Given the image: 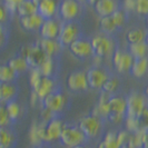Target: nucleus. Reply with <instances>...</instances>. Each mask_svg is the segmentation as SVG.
Masks as SVG:
<instances>
[{"label": "nucleus", "instance_id": "obj_1", "mask_svg": "<svg viewBox=\"0 0 148 148\" xmlns=\"http://www.w3.org/2000/svg\"><path fill=\"white\" fill-rule=\"evenodd\" d=\"M129 19V14H127L123 8H119L112 15L99 18V29L100 32L117 37L123 31Z\"/></svg>", "mask_w": 148, "mask_h": 148}, {"label": "nucleus", "instance_id": "obj_2", "mask_svg": "<svg viewBox=\"0 0 148 148\" xmlns=\"http://www.w3.org/2000/svg\"><path fill=\"white\" fill-rule=\"evenodd\" d=\"M90 44L94 50V56L101 59L111 58L115 50L119 47L117 37H112L103 32H98L90 38Z\"/></svg>", "mask_w": 148, "mask_h": 148}, {"label": "nucleus", "instance_id": "obj_3", "mask_svg": "<svg viewBox=\"0 0 148 148\" xmlns=\"http://www.w3.org/2000/svg\"><path fill=\"white\" fill-rule=\"evenodd\" d=\"M69 105L70 99L62 86L58 87L55 91H52L51 94L42 99V107L47 108L57 116H64V114L69 108Z\"/></svg>", "mask_w": 148, "mask_h": 148}, {"label": "nucleus", "instance_id": "obj_4", "mask_svg": "<svg viewBox=\"0 0 148 148\" xmlns=\"http://www.w3.org/2000/svg\"><path fill=\"white\" fill-rule=\"evenodd\" d=\"M105 120L99 117H96L91 114L85 115L79 119L77 123L82 132L85 134L89 141L100 139L104 135L105 130Z\"/></svg>", "mask_w": 148, "mask_h": 148}, {"label": "nucleus", "instance_id": "obj_5", "mask_svg": "<svg viewBox=\"0 0 148 148\" xmlns=\"http://www.w3.org/2000/svg\"><path fill=\"white\" fill-rule=\"evenodd\" d=\"M88 141L89 140L85 136V134L82 132V129L79 128L78 124L65 121L59 139V143L64 147L73 148Z\"/></svg>", "mask_w": 148, "mask_h": 148}, {"label": "nucleus", "instance_id": "obj_6", "mask_svg": "<svg viewBox=\"0 0 148 148\" xmlns=\"http://www.w3.org/2000/svg\"><path fill=\"white\" fill-rule=\"evenodd\" d=\"M86 5L75 0H60L58 18L61 21H82Z\"/></svg>", "mask_w": 148, "mask_h": 148}, {"label": "nucleus", "instance_id": "obj_7", "mask_svg": "<svg viewBox=\"0 0 148 148\" xmlns=\"http://www.w3.org/2000/svg\"><path fill=\"white\" fill-rule=\"evenodd\" d=\"M126 117L140 119L144 110L148 107V99L144 92L132 90L126 97Z\"/></svg>", "mask_w": 148, "mask_h": 148}, {"label": "nucleus", "instance_id": "obj_8", "mask_svg": "<svg viewBox=\"0 0 148 148\" xmlns=\"http://www.w3.org/2000/svg\"><path fill=\"white\" fill-rule=\"evenodd\" d=\"M84 36L80 21H61L58 41L64 48H68L75 40Z\"/></svg>", "mask_w": 148, "mask_h": 148}, {"label": "nucleus", "instance_id": "obj_9", "mask_svg": "<svg viewBox=\"0 0 148 148\" xmlns=\"http://www.w3.org/2000/svg\"><path fill=\"white\" fill-rule=\"evenodd\" d=\"M110 70H108L104 65L100 66H91L86 70L87 82L89 85V89L92 90H101L105 82L111 76Z\"/></svg>", "mask_w": 148, "mask_h": 148}, {"label": "nucleus", "instance_id": "obj_10", "mask_svg": "<svg viewBox=\"0 0 148 148\" xmlns=\"http://www.w3.org/2000/svg\"><path fill=\"white\" fill-rule=\"evenodd\" d=\"M110 59L114 70L118 75H125L130 71V68L134 62V57L128 52L126 48H120L119 46L115 50Z\"/></svg>", "mask_w": 148, "mask_h": 148}, {"label": "nucleus", "instance_id": "obj_11", "mask_svg": "<svg viewBox=\"0 0 148 148\" xmlns=\"http://www.w3.org/2000/svg\"><path fill=\"white\" fill-rule=\"evenodd\" d=\"M19 53L28 62L30 69L31 68H38L46 59V55L44 53L42 49L40 48L38 41L34 42V44L31 42V44L23 45L20 48Z\"/></svg>", "mask_w": 148, "mask_h": 148}, {"label": "nucleus", "instance_id": "obj_12", "mask_svg": "<svg viewBox=\"0 0 148 148\" xmlns=\"http://www.w3.org/2000/svg\"><path fill=\"white\" fill-rule=\"evenodd\" d=\"M69 52L74 56L76 59L80 61L90 60L94 57V50L90 44V38H86L85 36L75 40L73 44L68 47Z\"/></svg>", "mask_w": 148, "mask_h": 148}, {"label": "nucleus", "instance_id": "obj_13", "mask_svg": "<svg viewBox=\"0 0 148 148\" xmlns=\"http://www.w3.org/2000/svg\"><path fill=\"white\" fill-rule=\"evenodd\" d=\"M66 84L68 91L74 92V94L85 92L89 90L87 75H86V70L84 69H77V70L71 71L67 77Z\"/></svg>", "mask_w": 148, "mask_h": 148}, {"label": "nucleus", "instance_id": "obj_14", "mask_svg": "<svg viewBox=\"0 0 148 148\" xmlns=\"http://www.w3.org/2000/svg\"><path fill=\"white\" fill-rule=\"evenodd\" d=\"M65 120L62 116H56L47 124H45V143L51 145L60 139V135L62 132V127Z\"/></svg>", "mask_w": 148, "mask_h": 148}, {"label": "nucleus", "instance_id": "obj_15", "mask_svg": "<svg viewBox=\"0 0 148 148\" xmlns=\"http://www.w3.org/2000/svg\"><path fill=\"white\" fill-rule=\"evenodd\" d=\"M60 27H61V20L58 17L44 20L40 29H39L40 38H44V39H58Z\"/></svg>", "mask_w": 148, "mask_h": 148}, {"label": "nucleus", "instance_id": "obj_16", "mask_svg": "<svg viewBox=\"0 0 148 148\" xmlns=\"http://www.w3.org/2000/svg\"><path fill=\"white\" fill-rule=\"evenodd\" d=\"M60 69H61L60 58H55V57H46L44 62L38 67V70L42 76L57 78V79H59L60 77Z\"/></svg>", "mask_w": 148, "mask_h": 148}, {"label": "nucleus", "instance_id": "obj_17", "mask_svg": "<svg viewBox=\"0 0 148 148\" xmlns=\"http://www.w3.org/2000/svg\"><path fill=\"white\" fill-rule=\"evenodd\" d=\"M60 0H37L38 14L44 20L58 17Z\"/></svg>", "mask_w": 148, "mask_h": 148}, {"label": "nucleus", "instance_id": "obj_18", "mask_svg": "<svg viewBox=\"0 0 148 148\" xmlns=\"http://www.w3.org/2000/svg\"><path fill=\"white\" fill-rule=\"evenodd\" d=\"M92 8L99 18L107 17L121 8V0H99L92 6Z\"/></svg>", "mask_w": 148, "mask_h": 148}, {"label": "nucleus", "instance_id": "obj_19", "mask_svg": "<svg viewBox=\"0 0 148 148\" xmlns=\"http://www.w3.org/2000/svg\"><path fill=\"white\" fill-rule=\"evenodd\" d=\"M60 82L57 78H51V77H45L42 76L40 82L38 84L37 88L32 91H35L38 95V97L42 100L45 97L48 96L49 94H51L52 91H55L56 89L60 87Z\"/></svg>", "mask_w": 148, "mask_h": 148}, {"label": "nucleus", "instance_id": "obj_20", "mask_svg": "<svg viewBox=\"0 0 148 148\" xmlns=\"http://www.w3.org/2000/svg\"><path fill=\"white\" fill-rule=\"evenodd\" d=\"M28 139H29L30 146H39V145L46 144L45 143V124L39 121L38 119H35L29 127Z\"/></svg>", "mask_w": 148, "mask_h": 148}, {"label": "nucleus", "instance_id": "obj_21", "mask_svg": "<svg viewBox=\"0 0 148 148\" xmlns=\"http://www.w3.org/2000/svg\"><path fill=\"white\" fill-rule=\"evenodd\" d=\"M38 44L42 49L46 57H55V58H61V51L64 47L61 46L58 39H44L40 38L38 40Z\"/></svg>", "mask_w": 148, "mask_h": 148}, {"label": "nucleus", "instance_id": "obj_22", "mask_svg": "<svg viewBox=\"0 0 148 148\" xmlns=\"http://www.w3.org/2000/svg\"><path fill=\"white\" fill-rule=\"evenodd\" d=\"M20 92L17 82H0V104L6 105L7 103L18 99Z\"/></svg>", "mask_w": 148, "mask_h": 148}, {"label": "nucleus", "instance_id": "obj_23", "mask_svg": "<svg viewBox=\"0 0 148 148\" xmlns=\"http://www.w3.org/2000/svg\"><path fill=\"white\" fill-rule=\"evenodd\" d=\"M18 136L14 126L0 127V148H16Z\"/></svg>", "mask_w": 148, "mask_h": 148}, {"label": "nucleus", "instance_id": "obj_24", "mask_svg": "<svg viewBox=\"0 0 148 148\" xmlns=\"http://www.w3.org/2000/svg\"><path fill=\"white\" fill-rule=\"evenodd\" d=\"M42 22H44V19L39 14L19 18V23L21 28L27 32H37V31L39 32Z\"/></svg>", "mask_w": 148, "mask_h": 148}, {"label": "nucleus", "instance_id": "obj_25", "mask_svg": "<svg viewBox=\"0 0 148 148\" xmlns=\"http://www.w3.org/2000/svg\"><path fill=\"white\" fill-rule=\"evenodd\" d=\"M107 105H108V108H109V114L110 112H115V114L126 115V97L121 96L120 94L108 96Z\"/></svg>", "mask_w": 148, "mask_h": 148}, {"label": "nucleus", "instance_id": "obj_26", "mask_svg": "<svg viewBox=\"0 0 148 148\" xmlns=\"http://www.w3.org/2000/svg\"><path fill=\"white\" fill-rule=\"evenodd\" d=\"M5 106H6V110H7L8 117L10 119L11 124L15 125L16 123H18V121L22 118V116H23V114H25V108H23V106L18 101V99L11 100V101L7 103Z\"/></svg>", "mask_w": 148, "mask_h": 148}, {"label": "nucleus", "instance_id": "obj_27", "mask_svg": "<svg viewBox=\"0 0 148 148\" xmlns=\"http://www.w3.org/2000/svg\"><path fill=\"white\" fill-rule=\"evenodd\" d=\"M108 96L107 94H104V92H100V97H99V100L98 103L95 105V107L92 108L91 110V115L96 116V117H99L103 120L106 121V119L109 115V108H108V105H107V99H108Z\"/></svg>", "mask_w": 148, "mask_h": 148}, {"label": "nucleus", "instance_id": "obj_28", "mask_svg": "<svg viewBox=\"0 0 148 148\" xmlns=\"http://www.w3.org/2000/svg\"><path fill=\"white\" fill-rule=\"evenodd\" d=\"M129 74L134 78L140 79L144 78L148 74V58H136L134 59V62L130 68Z\"/></svg>", "mask_w": 148, "mask_h": 148}, {"label": "nucleus", "instance_id": "obj_29", "mask_svg": "<svg viewBox=\"0 0 148 148\" xmlns=\"http://www.w3.org/2000/svg\"><path fill=\"white\" fill-rule=\"evenodd\" d=\"M117 139V130H108L103 135L95 148H120Z\"/></svg>", "mask_w": 148, "mask_h": 148}, {"label": "nucleus", "instance_id": "obj_30", "mask_svg": "<svg viewBox=\"0 0 148 148\" xmlns=\"http://www.w3.org/2000/svg\"><path fill=\"white\" fill-rule=\"evenodd\" d=\"M7 64L8 66L10 67V68H12L19 76L30 70V67L28 65V62L26 61V59L22 57L19 52L16 53L15 56H12L10 59H8Z\"/></svg>", "mask_w": 148, "mask_h": 148}, {"label": "nucleus", "instance_id": "obj_31", "mask_svg": "<svg viewBox=\"0 0 148 148\" xmlns=\"http://www.w3.org/2000/svg\"><path fill=\"white\" fill-rule=\"evenodd\" d=\"M35 14H38L37 0H23L18 5L16 10V16H18L19 18L35 15Z\"/></svg>", "mask_w": 148, "mask_h": 148}, {"label": "nucleus", "instance_id": "obj_32", "mask_svg": "<svg viewBox=\"0 0 148 148\" xmlns=\"http://www.w3.org/2000/svg\"><path fill=\"white\" fill-rule=\"evenodd\" d=\"M147 30H144L140 27H133L129 28L125 34V40L127 44H138L145 41Z\"/></svg>", "mask_w": 148, "mask_h": 148}, {"label": "nucleus", "instance_id": "obj_33", "mask_svg": "<svg viewBox=\"0 0 148 148\" xmlns=\"http://www.w3.org/2000/svg\"><path fill=\"white\" fill-rule=\"evenodd\" d=\"M126 49L134 57V59L148 58V45L146 41H141L138 44H127Z\"/></svg>", "mask_w": 148, "mask_h": 148}, {"label": "nucleus", "instance_id": "obj_34", "mask_svg": "<svg viewBox=\"0 0 148 148\" xmlns=\"http://www.w3.org/2000/svg\"><path fill=\"white\" fill-rule=\"evenodd\" d=\"M120 86H121V82H120L119 77L115 74H111V76L107 79V82H105V85L103 86L100 91L109 95V96L116 95V94H119Z\"/></svg>", "mask_w": 148, "mask_h": 148}, {"label": "nucleus", "instance_id": "obj_35", "mask_svg": "<svg viewBox=\"0 0 148 148\" xmlns=\"http://www.w3.org/2000/svg\"><path fill=\"white\" fill-rule=\"evenodd\" d=\"M19 75L7 62H0V82H17Z\"/></svg>", "mask_w": 148, "mask_h": 148}, {"label": "nucleus", "instance_id": "obj_36", "mask_svg": "<svg viewBox=\"0 0 148 148\" xmlns=\"http://www.w3.org/2000/svg\"><path fill=\"white\" fill-rule=\"evenodd\" d=\"M10 39V26L0 25V50H3L8 46Z\"/></svg>", "mask_w": 148, "mask_h": 148}, {"label": "nucleus", "instance_id": "obj_37", "mask_svg": "<svg viewBox=\"0 0 148 148\" xmlns=\"http://www.w3.org/2000/svg\"><path fill=\"white\" fill-rule=\"evenodd\" d=\"M125 127H126V130L129 133H137L139 132L141 128L140 124V119H135V118H125Z\"/></svg>", "mask_w": 148, "mask_h": 148}, {"label": "nucleus", "instance_id": "obj_38", "mask_svg": "<svg viewBox=\"0 0 148 148\" xmlns=\"http://www.w3.org/2000/svg\"><path fill=\"white\" fill-rule=\"evenodd\" d=\"M135 12L143 18L148 17V0H136Z\"/></svg>", "mask_w": 148, "mask_h": 148}, {"label": "nucleus", "instance_id": "obj_39", "mask_svg": "<svg viewBox=\"0 0 148 148\" xmlns=\"http://www.w3.org/2000/svg\"><path fill=\"white\" fill-rule=\"evenodd\" d=\"M12 18L14 17L9 14V11L2 3V1H0V25H10Z\"/></svg>", "mask_w": 148, "mask_h": 148}, {"label": "nucleus", "instance_id": "obj_40", "mask_svg": "<svg viewBox=\"0 0 148 148\" xmlns=\"http://www.w3.org/2000/svg\"><path fill=\"white\" fill-rule=\"evenodd\" d=\"M14 126L10 121V119L8 117L7 110H6V106L3 104H0V127H8Z\"/></svg>", "mask_w": 148, "mask_h": 148}, {"label": "nucleus", "instance_id": "obj_41", "mask_svg": "<svg viewBox=\"0 0 148 148\" xmlns=\"http://www.w3.org/2000/svg\"><path fill=\"white\" fill-rule=\"evenodd\" d=\"M2 3L5 5V7L7 8V10L9 11V14L15 17L16 16V10H17V7L18 5L22 2L23 0H1Z\"/></svg>", "mask_w": 148, "mask_h": 148}, {"label": "nucleus", "instance_id": "obj_42", "mask_svg": "<svg viewBox=\"0 0 148 148\" xmlns=\"http://www.w3.org/2000/svg\"><path fill=\"white\" fill-rule=\"evenodd\" d=\"M121 8L127 14H129V15L133 14V12H135V8H136V0H123Z\"/></svg>", "mask_w": 148, "mask_h": 148}, {"label": "nucleus", "instance_id": "obj_43", "mask_svg": "<svg viewBox=\"0 0 148 148\" xmlns=\"http://www.w3.org/2000/svg\"><path fill=\"white\" fill-rule=\"evenodd\" d=\"M141 148H148V128L143 127L140 129Z\"/></svg>", "mask_w": 148, "mask_h": 148}, {"label": "nucleus", "instance_id": "obj_44", "mask_svg": "<svg viewBox=\"0 0 148 148\" xmlns=\"http://www.w3.org/2000/svg\"><path fill=\"white\" fill-rule=\"evenodd\" d=\"M140 124L141 127H145V128H148V107L144 110L143 115L140 117Z\"/></svg>", "mask_w": 148, "mask_h": 148}, {"label": "nucleus", "instance_id": "obj_45", "mask_svg": "<svg viewBox=\"0 0 148 148\" xmlns=\"http://www.w3.org/2000/svg\"><path fill=\"white\" fill-rule=\"evenodd\" d=\"M73 148H95L92 145H90V141L88 143H85V144H82V145H78V146H76V147H73Z\"/></svg>", "mask_w": 148, "mask_h": 148}, {"label": "nucleus", "instance_id": "obj_46", "mask_svg": "<svg viewBox=\"0 0 148 148\" xmlns=\"http://www.w3.org/2000/svg\"><path fill=\"white\" fill-rule=\"evenodd\" d=\"M29 148H51V147H50V145L44 144V145H39V146H30Z\"/></svg>", "mask_w": 148, "mask_h": 148}, {"label": "nucleus", "instance_id": "obj_47", "mask_svg": "<svg viewBox=\"0 0 148 148\" xmlns=\"http://www.w3.org/2000/svg\"><path fill=\"white\" fill-rule=\"evenodd\" d=\"M97 1H99V0H86V5H88V6H91V7H92Z\"/></svg>", "mask_w": 148, "mask_h": 148}, {"label": "nucleus", "instance_id": "obj_48", "mask_svg": "<svg viewBox=\"0 0 148 148\" xmlns=\"http://www.w3.org/2000/svg\"><path fill=\"white\" fill-rule=\"evenodd\" d=\"M144 94H145V96L147 97V99H148V85L145 87V90H144Z\"/></svg>", "mask_w": 148, "mask_h": 148}, {"label": "nucleus", "instance_id": "obj_49", "mask_svg": "<svg viewBox=\"0 0 148 148\" xmlns=\"http://www.w3.org/2000/svg\"><path fill=\"white\" fill-rule=\"evenodd\" d=\"M120 148H134V147H133V146H130L129 144H125V145H123Z\"/></svg>", "mask_w": 148, "mask_h": 148}, {"label": "nucleus", "instance_id": "obj_50", "mask_svg": "<svg viewBox=\"0 0 148 148\" xmlns=\"http://www.w3.org/2000/svg\"><path fill=\"white\" fill-rule=\"evenodd\" d=\"M75 1H77V2H80V3H84V5H86V0H75Z\"/></svg>", "mask_w": 148, "mask_h": 148}, {"label": "nucleus", "instance_id": "obj_51", "mask_svg": "<svg viewBox=\"0 0 148 148\" xmlns=\"http://www.w3.org/2000/svg\"><path fill=\"white\" fill-rule=\"evenodd\" d=\"M145 21H146V28H147V30H148V17L145 18Z\"/></svg>", "mask_w": 148, "mask_h": 148}, {"label": "nucleus", "instance_id": "obj_52", "mask_svg": "<svg viewBox=\"0 0 148 148\" xmlns=\"http://www.w3.org/2000/svg\"><path fill=\"white\" fill-rule=\"evenodd\" d=\"M145 41H146L148 45V30H147V32H146V39H145Z\"/></svg>", "mask_w": 148, "mask_h": 148}]
</instances>
